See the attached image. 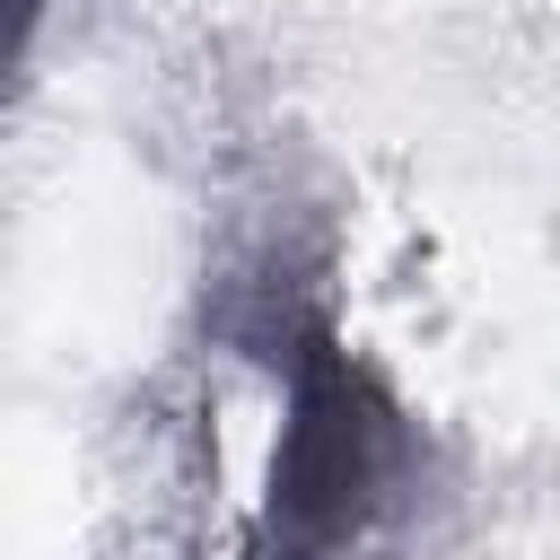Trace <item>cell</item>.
Here are the masks:
<instances>
[{"instance_id":"1","label":"cell","mask_w":560,"mask_h":560,"mask_svg":"<svg viewBox=\"0 0 560 560\" xmlns=\"http://www.w3.org/2000/svg\"><path fill=\"white\" fill-rule=\"evenodd\" d=\"M332 236L254 219L201 280L210 350L271 385V446L236 560H429L455 472L402 376L332 306Z\"/></svg>"}]
</instances>
